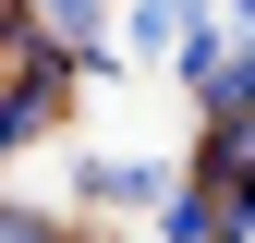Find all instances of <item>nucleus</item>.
Masks as SVG:
<instances>
[{
  "instance_id": "obj_1",
  "label": "nucleus",
  "mask_w": 255,
  "mask_h": 243,
  "mask_svg": "<svg viewBox=\"0 0 255 243\" xmlns=\"http://www.w3.org/2000/svg\"><path fill=\"white\" fill-rule=\"evenodd\" d=\"M170 243H255V182H219V170L170 182Z\"/></svg>"
},
{
  "instance_id": "obj_2",
  "label": "nucleus",
  "mask_w": 255,
  "mask_h": 243,
  "mask_svg": "<svg viewBox=\"0 0 255 243\" xmlns=\"http://www.w3.org/2000/svg\"><path fill=\"white\" fill-rule=\"evenodd\" d=\"M37 24L73 49V73H110V0H37Z\"/></svg>"
},
{
  "instance_id": "obj_3",
  "label": "nucleus",
  "mask_w": 255,
  "mask_h": 243,
  "mask_svg": "<svg viewBox=\"0 0 255 243\" xmlns=\"http://www.w3.org/2000/svg\"><path fill=\"white\" fill-rule=\"evenodd\" d=\"M73 195H85V207H146V195H158V170H134V158H85V170H73Z\"/></svg>"
},
{
  "instance_id": "obj_4",
  "label": "nucleus",
  "mask_w": 255,
  "mask_h": 243,
  "mask_svg": "<svg viewBox=\"0 0 255 243\" xmlns=\"http://www.w3.org/2000/svg\"><path fill=\"white\" fill-rule=\"evenodd\" d=\"M195 170H219V182H255V122H207Z\"/></svg>"
},
{
  "instance_id": "obj_5",
  "label": "nucleus",
  "mask_w": 255,
  "mask_h": 243,
  "mask_svg": "<svg viewBox=\"0 0 255 243\" xmlns=\"http://www.w3.org/2000/svg\"><path fill=\"white\" fill-rule=\"evenodd\" d=\"M207 0H134V24H122V37H170V24H195Z\"/></svg>"
},
{
  "instance_id": "obj_6",
  "label": "nucleus",
  "mask_w": 255,
  "mask_h": 243,
  "mask_svg": "<svg viewBox=\"0 0 255 243\" xmlns=\"http://www.w3.org/2000/svg\"><path fill=\"white\" fill-rule=\"evenodd\" d=\"M0 243H61V219H37V207H0Z\"/></svg>"
},
{
  "instance_id": "obj_7",
  "label": "nucleus",
  "mask_w": 255,
  "mask_h": 243,
  "mask_svg": "<svg viewBox=\"0 0 255 243\" xmlns=\"http://www.w3.org/2000/svg\"><path fill=\"white\" fill-rule=\"evenodd\" d=\"M24 12H37V0H0V24H24Z\"/></svg>"
},
{
  "instance_id": "obj_8",
  "label": "nucleus",
  "mask_w": 255,
  "mask_h": 243,
  "mask_svg": "<svg viewBox=\"0 0 255 243\" xmlns=\"http://www.w3.org/2000/svg\"><path fill=\"white\" fill-rule=\"evenodd\" d=\"M61 243H98V231H61Z\"/></svg>"
}]
</instances>
